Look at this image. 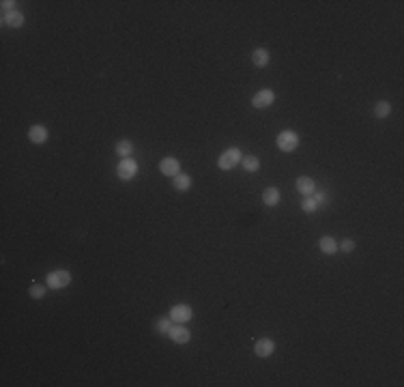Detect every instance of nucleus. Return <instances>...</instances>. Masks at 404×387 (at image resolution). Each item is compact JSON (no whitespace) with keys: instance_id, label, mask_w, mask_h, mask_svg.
I'll use <instances>...</instances> for the list:
<instances>
[{"instance_id":"obj_1","label":"nucleus","mask_w":404,"mask_h":387,"mask_svg":"<svg viewBox=\"0 0 404 387\" xmlns=\"http://www.w3.org/2000/svg\"><path fill=\"white\" fill-rule=\"evenodd\" d=\"M241 159H243V155H241L239 148L230 146V148H226V151L219 155L217 166H219V170H233L236 164H241Z\"/></svg>"},{"instance_id":"obj_2","label":"nucleus","mask_w":404,"mask_h":387,"mask_svg":"<svg viewBox=\"0 0 404 387\" xmlns=\"http://www.w3.org/2000/svg\"><path fill=\"white\" fill-rule=\"evenodd\" d=\"M45 280H47V286L58 290V288H65V286H69L71 284V273L67 269H56V271L47 273Z\"/></svg>"},{"instance_id":"obj_3","label":"nucleus","mask_w":404,"mask_h":387,"mask_svg":"<svg viewBox=\"0 0 404 387\" xmlns=\"http://www.w3.org/2000/svg\"><path fill=\"white\" fill-rule=\"evenodd\" d=\"M277 146H280V151L284 153H293L297 146H299V136H297L293 129H284V132L277 136Z\"/></svg>"},{"instance_id":"obj_4","label":"nucleus","mask_w":404,"mask_h":387,"mask_svg":"<svg viewBox=\"0 0 404 387\" xmlns=\"http://www.w3.org/2000/svg\"><path fill=\"white\" fill-rule=\"evenodd\" d=\"M138 162L135 159H132V157H125L121 164H118V168H116V172H118V176L123 178V181H132V178H135L138 176Z\"/></svg>"},{"instance_id":"obj_5","label":"nucleus","mask_w":404,"mask_h":387,"mask_svg":"<svg viewBox=\"0 0 404 387\" xmlns=\"http://www.w3.org/2000/svg\"><path fill=\"white\" fill-rule=\"evenodd\" d=\"M168 317L172 318V323H183V325H185L187 320H192L194 310L189 308L187 303H176V306H172V310H170Z\"/></svg>"},{"instance_id":"obj_6","label":"nucleus","mask_w":404,"mask_h":387,"mask_svg":"<svg viewBox=\"0 0 404 387\" xmlns=\"http://www.w3.org/2000/svg\"><path fill=\"white\" fill-rule=\"evenodd\" d=\"M273 101H275V93H273L271 88H263V91H258L252 97V106L258 110H265V108H271Z\"/></svg>"},{"instance_id":"obj_7","label":"nucleus","mask_w":404,"mask_h":387,"mask_svg":"<svg viewBox=\"0 0 404 387\" xmlns=\"http://www.w3.org/2000/svg\"><path fill=\"white\" fill-rule=\"evenodd\" d=\"M168 336H170V340L176 342V344H187L189 340H192V331H189L183 323H176V325L170 329Z\"/></svg>"},{"instance_id":"obj_8","label":"nucleus","mask_w":404,"mask_h":387,"mask_svg":"<svg viewBox=\"0 0 404 387\" xmlns=\"http://www.w3.org/2000/svg\"><path fill=\"white\" fill-rule=\"evenodd\" d=\"M254 353L258 357H271L275 353V342H273L271 338H260V340L254 344Z\"/></svg>"},{"instance_id":"obj_9","label":"nucleus","mask_w":404,"mask_h":387,"mask_svg":"<svg viewBox=\"0 0 404 387\" xmlns=\"http://www.w3.org/2000/svg\"><path fill=\"white\" fill-rule=\"evenodd\" d=\"M159 170H162L164 176H176L181 172V164L174 157H164L162 164H159Z\"/></svg>"},{"instance_id":"obj_10","label":"nucleus","mask_w":404,"mask_h":387,"mask_svg":"<svg viewBox=\"0 0 404 387\" xmlns=\"http://www.w3.org/2000/svg\"><path fill=\"white\" fill-rule=\"evenodd\" d=\"M271 61V54H269V50H265V47H256V50L252 52V63H254V67H258V69H263L267 67Z\"/></svg>"},{"instance_id":"obj_11","label":"nucleus","mask_w":404,"mask_h":387,"mask_svg":"<svg viewBox=\"0 0 404 387\" xmlns=\"http://www.w3.org/2000/svg\"><path fill=\"white\" fill-rule=\"evenodd\" d=\"M172 185L176 192H187V189H192V176L185 172H179L176 176H172Z\"/></svg>"},{"instance_id":"obj_12","label":"nucleus","mask_w":404,"mask_h":387,"mask_svg":"<svg viewBox=\"0 0 404 387\" xmlns=\"http://www.w3.org/2000/svg\"><path fill=\"white\" fill-rule=\"evenodd\" d=\"M28 140L34 142V144H43L47 140V129L43 125H34V127L28 129Z\"/></svg>"},{"instance_id":"obj_13","label":"nucleus","mask_w":404,"mask_h":387,"mask_svg":"<svg viewBox=\"0 0 404 387\" xmlns=\"http://www.w3.org/2000/svg\"><path fill=\"white\" fill-rule=\"evenodd\" d=\"M314 189H316V183H314L310 176H299V178H297V192H299V194L312 196Z\"/></svg>"},{"instance_id":"obj_14","label":"nucleus","mask_w":404,"mask_h":387,"mask_svg":"<svg viewBox=\"0 0 404 387\" xmlns=\"http://www.w3.org/2000/svg\"><path fill=\"white\" fill-rule=\"evenodd\" d=\"M2 22L9 28H20L24 24V15L20 11H7V13H2Z\"/></svg>"},{"instance_id":"obj_15","label":"nucleus","mask_w":404,"mask_h":387,"mask_svg":"<svg viewBox=\"0 0 404 387\" xmlns=\"http://www.w3.org/2000/svg\"><path fill=\"white\" fill-rule=\"evenodd\" d=\"M318 247H320V252L323 254H336L337 252V241L334 239V237H320V241H318Z\"/></svg>"},{"instance_id":"obj_16","label":"nucleus","mask_w":404,"mask_h":387,"mask_svg":"<svg viewBox=\"0 0 404 387\" xmlns=\"http://www.w3.org/2000/svg\"><path fill=\"white\" fill-rule=\"evenodd\" d=\"M263 202L267 207H277V202H280V189L277 187H267L263 192Z\"/></svg>"},{"instance_id":"obj_17","label":"nucleus","mask_w":404,"mask_h":387,"mask_svg":"<svg viewBox=\"0 0 404 387\" xmlns=\"http://www.w3.org/2000/svg\"><path fill=\"white\" fill-rule=\"evenodd\" d=\"M116 155H121V157H132L134 155V142H129V140H121V142H116Z\"/></svg>"},{"instance_id":"obj_18","label":"nucleus","mask_w":404,"mask_h":387,"mask_svg":"<svg viewBox=\"0 0 404 387\" xmlns=\"http://www.w3.org/2000/svg\"><path fill=\"white\" fill-rule=\"evenodd\" d=\"M391 114V104L389 101H378L376 106H374V116L376 118H387Z\"/></svg>"},{"instance_id":"obj_19","label":"nucleus","mask_w":404,"mask_h":387,"mask_svg":"<svg viewBox=\"0 0 404 387\" xmlns=\"http://www.w3.org/2000/svg\"><path fill=\"white\" fill-rule=\"evenodd\" d=\"M241 166L245 168L247 172H256L260 168V159L256 157V155H247V157L241 159Z\"/></svg>"},{"instance_id":"obj_20","label":"nucleus","mask_w":404,"mask_h":387,"mask_svg":"<svg viewBox=\"0 0 404 387\" xmlns=\"http://www.w3.org/2000/svg\"><path fill=\"white\" fill-rule=\"evenodd\" d=\"M301 209L305 211V213H314L318 209V202L314 196H303V200H301Z\"/></svg>"},{"instance_id":"obj_21","label":"nucleus","mask_w":404,"mask_h":387,"mask_svg":"<svg viewBox=\"0 0 404 387\" xmlns=\"http://www.w3.org/2000/svg\"><path fill=\"white\" fill-rule=\"evenodd\" d=\"M47 288H50V286H45V284H33V286L28 288V295H31L33 299H43L45 293H47Z\"/></svg>"},{"instance_id":"obj_22","label":"nucleus","mask_w":404,"mask_h":387,"mask_svg":"<svg viewBox=\"0 0 404 387\" xmlns=\"http://www.w3.org/2000/svg\"><path fill=\"white\" fill-rule=\"evenodd\" d=\"M170 329H172V318L170 317H164V318L157 320V331L162 333V336H168Z\"/></svg>"},{"instance_id":"obj_23","label":"nucleus","mask_w":404,"mask_h":387,"mask_svg":"<svg viewBox=\"0 0 404 387\" xmlns=\"http://www.w3.org/2000/svg\"><path fill=\"white\" fill-rule=\"evenodd\" d=\"M337 249H342V252H353V249H355V241L353 239H344L342 243H337Z\"/></svg>"},{"instance_id":"obj_24","label":"nucleus","mask_w":404,"mask_h":387,"mask_svg":"<svg viewBox=\"0 0 404 387\" xmlns=\"http://www.w3.org/2000/svg\"><path fill=\"white\" fill-rule=\"evenodd\" d=\"M15 4H17V2H11V0H4V2H2L4 13H7V11H15Z\"/></svg>"},{"instance_id":"obj_25","label":"nucleus","mask_w":404,"mask_h":387,"mask_svg":"<svg viewBox=\"0 0 404 387\" xmlns=\"http://www.w3.org/2000/svg\"><path fill=\"white\" fill-rule=\"evenodd\" d=\"M312 196H314V194H312ZM314 198H316V202H318V205H320V202H323V200L327 198V196H325V192H318L316 196H314Z\"/></svg>"}]
</instances>
